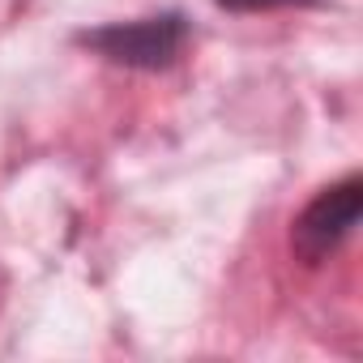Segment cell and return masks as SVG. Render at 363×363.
<instances>
[{
    "label": "cell",
    "instance_id": "1",
    "mask_svg": "<svg viewBox=\"0 0 363 363\" xmlns=\"http://www.w3.org/2000/svg\"><path fill=\"white\" fill-rule=\"evenodd\" d=\"M189 39V26L179 13H162V18H145V22H124V26H107L86 35V43L116 60V65H133V69H162L179 56Z\"/></svg>",
    "mask_w": 363,
    "mask_h": 363
},
{
    "label": "cell",
    "instance_id": "2",
    "mask_svg": "<svg viewBox=\"0 0 363 363\" xmlns=\"http://www.w3.org/2000/svg\"><path fill=\"white\" fill-rule=\"evenodd\" d=\"M359 210H363V184H359L354 175L342 179V184H333V189H325V193L299 214V223H295V235H291L295 252H299L303 261L329 257V252L350 235V227L359 223Z\"/></svg>",
    "mask_w": 363,
    "mask_h": 363
},
{
    "label": "cell",
    "instance_id": "3",
    "mask_svg": "<svg viewBox=\"0 0 363 363\" xmlns=\"http://www.w3.org/2000/svg\"><path fill=\"white\" fill-rule=\"evenodd\" d=\"M223 9H274V5H299V0H218Z\"/></svg>",
    "mask_w": 363,
    "mask_h": 363
}]
</instances>
